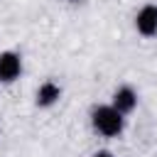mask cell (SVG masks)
Returning <instances> with one entry per match:
<instances>
[{"mask_svg":"<svg viewBox=\"0 0 157 157\" xmlns=\"http://www.w3.org/2000/svg\"><path fill=\"white\" fill-rule=\"evenodd\" d=\"M91 125L103 137H118L125 128V115L118 108H113L110 103L108 105H96L91 110Z\"/></svg>","mask_w":157,"mask_h":157,"instance_id":"cell-1","label":"cell"},{"mask_svg":"<svg viewBox=\"0 0 157 157\" xmlns=\"http://www.w3.org/2000/svg\"><path fill=\"white\" fill-rule=\"evenodd\" d=\"M135 29L142 37H157V5H142L135 15Z\"/></svg>","mask_w":157,"mask_h":157,"instance_id":"cell-2","label":"cell"},{"mask_svg":"<svg viewBox=\"0 0 157 157\" xmlns=\"http://www.w3.org/2000/svg\"><path fill=\"white\" fill-rule=\"evenodd\" d=\"M22 74V59L17 52H0V81L12 83Z\"/></svg>","mask_w":157,"mask_h":157,"instance_id":"cell-3","label":"cell"},{"mask_svg":"<svg viewBox=\"0 0 157 157\" xmlns=\"http://www.w3.org/2000/svg\"><path fill=\"white\" fill-rule=\"evenodd\" d=\"M110 105L118 108L123 115H125V113H132L135 105H137V93H135V88H132V86H118L115 93H113V103H110Z\"/></svg>","mask_w":157,"mask_h":157,"instance_id":"cell-4","label":"cell"},{"mask_svg":"<svg viewBox=\"0 0 157 157\" xmlns=\"http://www.w3.org/2000/svg\"><path fill=\"white\" fill-rule=\"evenodd\" d=\"M59 98H61V86L54 83V81H44V83L37 88V105H39V108H49V105H54Z\"/></svg>","mask_w":157,"mask_h":157,"instance_id":"cell-5","label":"cell"},{"mask_svg":"<svg viewBox=\"0 0 157 157\" xmlns=\"http://www.w3.org/2000/svg\"><path fill=\"white\" fill-rule=\"evenodd\" d=\"M91 157H113V152H108V150H98V152H93Z\"/></svg>","mask_w":157,"mask_h":157,"instance_id":"cell-6","label":"cell"}]
</instances>
